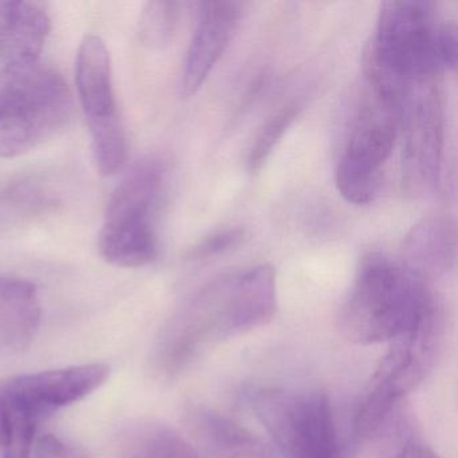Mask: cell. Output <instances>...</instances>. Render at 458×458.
Listing matches in <instances>:
<instances>
[{
  "instance_id": "cell-21",
  "label": "cell",
  "mask_w": 458,
  "mask_h": 458,
  "mask_svg": "<svg viewBox=\"0 0 458 458\" xmlns=\"http://www.w3.org/2000/svg\"><path fill=\"white\" fill-rule=\"evenodd\" d=\"M33 458H92V455L79 445L66 441L55 434L36 437Z\"/></svg>"
},
{
  "instance_id": "cell-22",
  "label": "cell",
  "mask_w": 458,
  "mask_h": 458,
  "mask_svg": "<svg viewBox=\"0 0 458 458\" xmlns=\"http://www.w3.org/2000/svg\"><path fill=\"white\" fill-rule=\"evenodd\" d=\"M243 235H245V232L240 227L214 233L192 249L191 257L195 259H208V257L216 256L222 251L229 250L242 241Z\"/></svg>"
},
{
  "instance_id": "cell-12",
  "label": "cell",
  "mask_w": 458,
  "mask_h": 458,
  "mask_svg": "<svg viewBox=\"0 0 458 458\" xmlns=\"http://www.w3.org/2000/svg\"><path fill=\"white\" fill-rule=\"evenodd\" d=\"M241 9L237 2H206L200 6L182 74L184 95H194L205 84L237 30Z\"/></svg>"
},
{
  "instance_id": "cell-6",
  "label": "cell",
  "mask_w": 458,
  "mask_h": 458,
  "mask_svg": "<svg viewBox=\"0 0 458 458\" xmlns=\"http://www.w3.org/2000/svg\"><path fill=\"white\" fill-rule=\"evenodd\" d=\"M438 26L433 4L385 2L380 6L366 71L403 90L423 77L441 73L437 53Z\"/></svg>"
},
{
  "instance_id": "cell-24",
  "label": "cell",
  "mask_w": 458,
  "mask_h": 458,
  "mask_svg": "<svg viewBox=\"0 0 458 458\" xmlns=\"http://www.w3.org/2000/svg\"><path fill=\"white\" fill-rule=\"evenodd\" d=\"M390 458H442L436 450L417 438H407L391 453Z\"/></svg>"
},
{
  "instance_id": "cell-11",
  "label": "cell",
  "mask_w": 458,
  "mask_h": 458,
  "mask_svg": "<svg viewBox=\"0 0 458 458\" xmlns=\"http://www.w3.org/2000/svg\"><path fill=\"white\" fill-rule=\"evenodd\" d=\"M108 375L109 367L103 363L18 375L0 380V406L10 420L20 418L38 425L47 415L87 398Z\"/></svg>"
},
{
  "instance_id": "cell-20",
  "label": "cell",
  "mask_w": 458,
  "mask_h": 458,
  "mask_svg": "<svg viewBox=\"0 0 458 458\" xmlns=\"http://www.w3.org/2000/svg\"><path fill=\"white\" fill-rule=\"evenodd\" d=\"M37 425L29 420L12 418V430L2 447V458H33Z\"/></svg>"
},
{
  "instance_id": "cell-8",
  "label": "cell",
  "mask_w": 458,
  "mask_h": 458,
  "mask_svg": "<svg viewBox=\"0 0 458 458\" xmlns=\"http://www.w3.org/2000/svg\"><path fill=\"white\" fill-rule=\"evenodd\" d=\"M442 323L391 342L390 350L372 374L355 418L356 436H377L396 404L428 377L436 364Z\"/></svg>"
},
{
  "instance_id": "cell-7",
  "label": "cell",
  "mask_w": 458,
  "mask_h": 458,
  "mask_svg": "<svg viewBox=\"0 0 458 458\" xmlns=\"http://www.w3.org/2000/svg\"><path fill=\"white\" fill-rule=\"evenodd\" d=\"M250 406L281 458H343L323 391L261 388L251 394Z\"/></svg>"
},
{
  "instance_id": "cell-17",
  "label": "cell",
  "mask_w": 458,
  "mask_h": 458,
  "mask_svg": "<svg viewBox=\"0 0 458 458\" xmlns=\"http://www.w3.org/2000/svg\"><path fill=\"white\" fill-rule=\"evenodd\" d=\"M114 458H200V454L171 426L141 422L120 434Z\"/></svg>"
},
{
  "instance_id": "cell-10",
  "label": "cell",
  "mask_w": 458,
  "mask_h": 458,
  "mask_svg": "<svg viewBox=\"0 0 458 458\" xmlns=\"http://www.w3.org/2000/svg\"><path fill=\"white\" fill-rule=\"evenodd\" d=\"M402 183L404 191L418 198L436 189L444 146L439 74L411 82L402 103Z\"/></svg>"
},
{
  "instance_id": "cell-14",
  "label": "cell",
  "mask_w": 458,
  "mask_h": 458,
  "mask_svg": "<svg viewBox=\"0 0 458 458\" xmlns=\"http://www.w3.org/2000/svg\"><path fill=\"white\" fill-rule=\"evenodd\" d=\"M42 308L36 284L0 275V355L30 347L41 324Z\"/></svg>"
},
{
  "instance_id": "cell-18",
  "label": "cell",
  "mask_w": 458,
  "mask_h": 458,
  "mask_svg": "<svg viewBox=\"0 0 458 458\" xmlns=\"http://www.w3.org/2000/svg\"><path fill=\"white\" fill-rule=\"evenodd\" d=\"M181 20V4L176 2H151L146 4L139 21V36L149 47L171 44Z\"/></svg>"
},
{
  "instance_id": "cell-15",
  "label": "cell",
  "mask_w": 458,
  "mask_h": 458,
  "mask_svg": "<svg viewBox=\"0 0 458 458\" xmlns=\"http://www.w3.org/2000/svg\"><path fill=\"white\" fill-rule=\"evenodd\" d=\"M187 417L199 454L208 458H273L250 431L221 412L197 407Z\"/></svg>"
},
{
  "instance_id": "cell-1",
  "label": "cell",
  "mask_w": 458,
  "mask_h": 458,
  "mask_svg": "<svg viewBox=\"0 0 458 458\" xmlns=\"http://www.w3.org/2000/svg\"><path fill=\"white\" fill-rule=\"evenodd\" d=\"M277 313V281L270 265L224 276L176 310L157 337L154 363L174 377L200 353L267 326Z\"/></svg>"
},
{
  "instance_id": "cell-4",
  "label": "cell",
  "mask_w": 458,
  "mask_h": 458,
  "mask_svg": "<svg viewBox=\"0 0 458 458\" xmlns=\"http://www.w3.org/2000/svg\"><path fill=\"white\" fill-rule=\"evenodd\" d=\"M403 95V90L366 72L360 103L336 167L337 190L353 205H369L379 191L401 131Z\"/></svg>"
},
{
  "instance_id": "cell-23",
  "label": "cell",
  "mask_w": 458,
  "mask_h": 458,
  "mask_svg": "<svg viewBox=\"0 0 458 458\" xmlns=\"http://www.w3.org/2000/svg\"><path fill=\"white\" fill-rule=\"evenodd\" d=\"M457 28L453 22H445L438 26L437 33V53L442 69L457 66Z\"/></svg>"
},
{
  "instance_id": "cell-3",
  "label": "cell",
  "mask_w": 458,
  "mask_h": 458,
  "mask_svg": "<svg viewBox=\"0 0 458 458\" xmlns=\"http://www.w3.org/2000/svg\"><path fill=\"white\" fill-rule=\"evenodd\" d=\"M72 96L63 74L41 60L0 66V157L28 154L63 130Z\"/></svg>"
},
{
  "instance_id": "cell-5",
  "label": "cell",
  "mask_w": 458,
  "mask_h": 458,
  "mask_svg": "<svg viewBox=\"0 0 458 458\" xmlns=\"http://www.w3.org/2000/svg\"><path fill=\"white\" fill-rule=\"evenodd\" d=\"M165 176V165L157 157H143L112 192L98 234V249L108 264L140 267L157 259L155 216Z\"/></svg>"
},
{
  "instance_id": "cell-16",
  "label": "cell",
  "mask_w": 458,
  "mask_h": 458,
  "mask_svg": "<svg viewBox=\"0 0 458 458\" xmlns=\"http://www.w3.org/2000/svg\"><path fill=\"white\" fill-rule=\"evenodd\" d=\"M454 229L446 219L417 225L404 241L402 261L423 277L446 272L454 259Z\"/></svg>"
},
{
  "instance_id": "cell-2",
  "label": "cell",
  "mask_w": 458,
  "mask_h": 458,
  "mask_svg": "<svg viewBox=\"0 0 458 458\" xmlns=\"http://www.w3.org/2000/svg\"><path fill=\"white\" fill-rule=\"evenodd\" d=\"M442 323L428 278L403 261L371 253L361 259L340 328L350 342L369 345Z\"/></svg>"
},
{
  "instance_id": "cell-13",
  "label": "cell",
  "mask_w": 458,
  "mask_h": 458,
  "mask_svg": "<svg viewBox=\"0 0 458 458\" xmlns=\"http://www.w3.org/2000/svg\"><path fill=\"white\" fill-rule=\"evenodd\" d=\"M52 30L47 7L38 2H0V63L41 60Z\"/></svg>"
},
{
  "instance_id": "cell-9",
  "label": "cell",
  "mask_w": 458,
  "mask_h": 458,
  "mask_svg": "<svg viewBox=\"0 0 458 458\" xmlns=\"http://www.w3.org/2000/svg\"><path fill=\"white\" fill-rule=\"evenodd\" d=\"M112 76L106 42L98 36L85 37L77 52V92L90 131L93 162L103 176L116 175L128 157L127 135Z\"/></svg>"
},
{
  "instance_id": "cell-19",
  "label": "cell",
  "mask_w": 458,
  "mask_h": 458,
  "mask_svg": "<svg viewBox=\"0 0 458 458\" xmlns=\"http://www.w3.org/2000/svg\"><path fill=\"white\" fill-rule=\"evenodd\" d=\"M296 117V106H288V108L272 117L265 124V127L259 131L256 141H254L250 152H249L248 167L251 173H256L265 165L267 157H270L275 147L280 143L281 139L285 135L286 131L289 130Z\"/></svg>"
}]
</instances>
